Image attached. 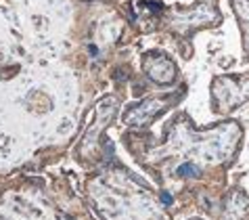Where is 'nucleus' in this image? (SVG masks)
<instances>
[{
    "label": "nucleus",
    "mask_w": 249,
    "mask_h": 220,
    "mask_svg": "<svg viewBox=\"0 0 249 220\" xmlns=\"http://www.w3.org/2000/svg\"><path fill=\"white\" fill-rule=\"evenodd\" d=\"M178 172H180V174H191V172H193V168H180Z\"/></svg>",
    "instance_id": "f257e3e1"
}]
</instances>
